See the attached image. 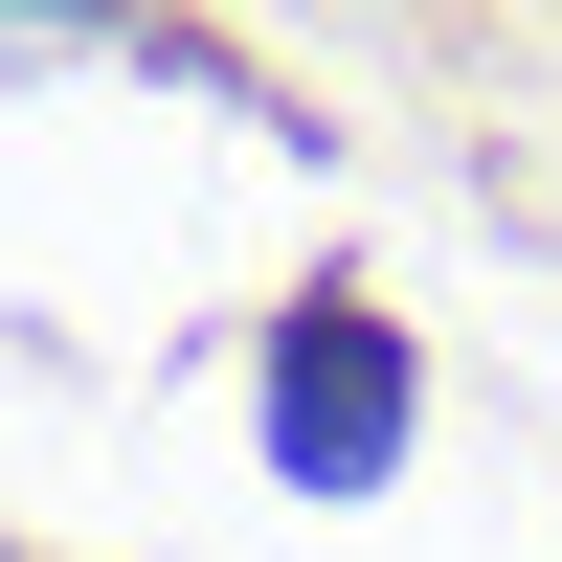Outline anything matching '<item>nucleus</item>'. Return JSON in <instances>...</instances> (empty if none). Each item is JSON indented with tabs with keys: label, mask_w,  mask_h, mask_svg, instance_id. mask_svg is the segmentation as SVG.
Masks as SVG:
<instances>
[{
	"label": "nucleus",
	"mask_w": 562,
	"mask_h": 562,
	"mask_svg": "<svg viewBox=\"0 0 562 562\" xmlns=\"http://www.w3.org/2000/svg\"><path fill=\"white\" fill-rule=\"evenodd\" d=\"M405 428H428V383H405V338L360 293H293V315H270V450H293V495H383Z\"/></svg>",
	"instance_id": "obj_1"
}]
</instances>
